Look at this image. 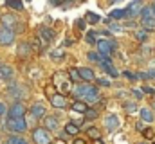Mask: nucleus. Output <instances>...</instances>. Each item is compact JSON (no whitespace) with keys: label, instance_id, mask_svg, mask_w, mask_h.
I'll list each match as a JSON object with an SVG mask.
<instances>
[{"label":"nucleus","instance_id":"nucleus-1","mask_svg":"<svg viewBox=\"0 0 155 144\" xmlns=\"http://www.w3.org/2000/svg\"><path fill=\"white\" fill-rule=\"evenodd\" d=\"M5 126H7V130H9L11 133H16V135L27 132V121H25L24 117H20V119H11V117H7Z\"/></svg>","mask_w":155,"mask_h":144},{"label":"nucleus","instance_id":"nucleus-2","mask_svg":"<svg viewBox=\"0 0 155 144\" xmlns=\"http://www.w3.org/2000/svg\"><path fill=\"white\" fill-rule=\"evenodd\" d=\"M7 94H9L13 99H16V101H22L24 97H27V90H25V87H22V85H18V83L9 85V87H7Z\"/></svg>","mask_w":155,"mask_h":144},{"label":"nucleus","instance_id":"nucleus-3","mask_svg":"<svg viewBox=\"0 0 155 144\" xmlns=\"http://www.w3.org/2000/svg\"><path fill=\"white\" fill-rule=\"evenodd\" d=\"M72 92H74V96H76V97H81V99H85V97H88V96L96 94L97 90H96V87H92V85L85 83V85H76V87L72 88Z\"/></svg>","mask_w":155,"mask_h":144},{"label":"nucleus","instance_id":"nucleus-4","mask_svg":"<svg viewBox=\"0 0 155 144\" xmlns=\"http://www.w3.org/2000/svg\"><path fill=\"white\" fill-rule=\"evenodd\" d=\"M96 47H97V52H99V54H107V56H110V52L117 49V43L116 41H112V40H97Z\"/></svg>","mask_w":155,"mask_h":144},{"label":"nucleus","instance_id":"nucleus-5","mask_svg":"<svg viewBox=\"0 0 155 144\" xmlns=\"http://www.w3.org/2000/svg\"><path fill=\"white\" fill-rule=\"evenodd\" d=\"M33 141H35V144H51V135L45 128H35L33 130Z\"/></svg>","mask_w":155,"mask_h":144},{"label":"nucleus","instance_id":"nucleus-6","mask_svg":"<svg viewBox=\"0 0 155 144\" xmlns=\"http://www.w3.org/2000/svg\"><path fill=\"white\" fill-rule=\"evenodd\" d=\"M143 0H134V2H130L128 4V7L124 9V13H126V16L128 18H135V16H139L141 15V11H143Z\"/></svg>","mask_w":155,"mask_h":144},{"label":"nucleus","instance_id":"nucleus-7","mask_svg":"<svg viewBox=\"0 0 155 144\" xmlns=\"http://www.w3.org/2000/svg\"><path fill=\"white\" fill-rule=\"evenodd\" d=\"M24 115H25V106H24V103H20V101L13 103L11 108L7 110V117H11V119H20V117H24Z\"/></svg>","mask_w":155,"mask_h":144},{"label":"nucleus","instance_id":"nucleus-8","mask_svg":"<svg viewBox=\"0 0 155 144\" xmlns=\"http://www.w3.org/2000/svg\"><path fill=\"white\" fill-rule=\"evenodd\" d=\"M15 31H11V29H5V27H2L0 29V45L2 47H7V45H13L15 43Z\"/></svg>","mask_w":155,"mask_h":144},{"label":"nucleus","instance_id":"nucleus-9","mask_svg":"<svg viewBox=\"0 0 155 144\" xmlns=\"http://www.w3.org/2000/svg\"><path fill=\"white\" fill-rule=\"evenodd\" d=\"M54 83H56V87H58V90L61 92V94H65V92H71V81H67L65 79V76L63 74H56L54 76Z\"/></svg>","mask_w":155,"mask_h":144},{"label":"nucleus","instance_id":"nucleus-10","mask_svg":"<svg viewBox=\"0 0 155 144\" xmlns=\"http://www.w3.org/2000/svg\"><path fill=\"white\" fill-rule=\"evenodd\" d=\"M103 124H105L107 132H114V130H117V128H119V117H117L116 113H108V115L105 117Z\"/></svg>","mask_w":155,"mask_h":144},{"label":"nucleus","instance_id":"nucleus-11","mask_svg":"<svg viewBox=\"0 0 155 144\" xmlns=\"http://www.w3.org/2000/svg\"><path fill=\"white\" fill-rule=\"evenodd\" d=\"M15 76V69L7 63H0V79L2 81H11Z\"/></svg>","mask_w":155,"mask_h":144},{"label":"nucleus","instance_id":"nucleus-12","mask_svg":"<svg viewBox=\"0 0 155 144\" xmlns=\"http://www.w3.org/2000/svg\"><path fill=\"white\" fill-rule=\"evenodd\" d=\"M38 34L41 36V43H51V41L56 40V33L52 29H49V27H40Z\"/></svg>","mask_w":155,"mask_h":144},{"label":"nucleus","instance_id":"nucleus-13","mask_svg":"<svg viewBox=\"0 0 155 144\" xmlns=\"http://www.w3.org/2000/svg\"><path fill=\"white\" fill-rule=\"evenodd\" d=\"M2 24H4V27H5V29L15 31V29H16V25H18V20H16L13 15H2Z\"/></svg>","mask_w":155,"mask_h":144},{"label":"nucleus","instance_id":"nucleus-14","mask_svg":"<svg viewBox=\"0 0 155 144\" xmlns=\"http://www.w3.org/2000/svg\"><path fill=\"white\" fill-rule=\"evenodd\" d=\"M31 115H33L35 119H41V117L47 115V110H45V106H43L41 103H35V105L31 106Z\"/></svg>","mask_w":155,"mask_h":144},{"label":"nucleus","instance_id":"nucleus-15","mask_svg":"<svg viewBox=\"0 0 155 144\" xmlns=\"http://www.w3.org/2000/svg\"><path fill=\"white\" fill-rule=\"evenodd\" d=\"M51 105L54 108H65L67 106V99H65L63 94H54V96L51 97Z\"/></svg>","mask_w":155,"mask_h":144},{"label":"nucleus","instance_id":"nucleus-16","mask_svg":"<svg viewBox=\"0 0 155 144\" xmlns=\"http://www.w3.org/2000/svg\"><path fill=\"white\" fill-rule=\"evenodd\" d=\"M18 58H22V60H27L29 58V54H31V45L27 43V41H22L20 45H18Z\"/></svg>","mask_w":155,"mask_h":144},{"label":"nucleus","instance_id":"nucleus-17","mask_svg":"<svg viewBox=\"0 0 155 144\" xmlns=\"http://www.w3.org/2000/svg\"><path fill=\"white\" fill-rule=\"evenodd\" d=\"M45 130L47 132H56L58 130V119L54 115H45Z\"/></svg>","mask_w":155,"mask_h":144},{"label":"nucleus","instance_id":"nucleus-18","mask_svg":"<svg viewBox=\"0 0 155 144\" xmlns=\"http://www.w3.org/2000/svg\"><path fill=\"white\" fill-rule=\"evenodd\" d=\"M78 72H79V77L81 79H85V81H94V70L92 69H88V67H81V69H78Z\"/></svg>","mask_w":155,"mask_h":144},{"label":"nucleus","instance_id":"nucleus-19","mask_svg":"<svg viewBox=\"0 0 155 144\" xmlns=\"http://www.w3.org/2000/svg\"><path fill=\"white\" fill-rule=\"evenodd\" d=\"M139 113H141V119H143L144 123H153L155 121V115H153V112H152L150 108H141Z\"/></svg>","mask_w":155,"mask_h":144},{"label":"nucleus","instance_id":"nucleus-20","mask_svg":"<svg viewBox=\"0 0 155 144\" xmlns=\"http://www.w3.org/2000/svg\"><path fill=\"white\" fill-rule=\"evenodd\" d=\"M99 67L107 72L108 76H112V77H119V70H117L112 63H99Z\"/></svg>","mask_w":155,"mask_h":144},{"label":"nucleus","instance_id":"nucleus-21","mask_svg":"<svg viewBox=\"0 0 155 144\" xmlns=\"http://www.w3.org/2000/svg\"><path fill=\"white\" fill-rule=\"evenodd\" d=\"M150 18H155L153 7H152V5L143 7V11H141V20H150Z\"/></svg>","mask_w":155,"mask_h":144},{"label":"nucleus","instance_id":"nucleus-22","mask_svg":"<svg viewBox=\"0 0 155 144\" xmlns=\"http://www.w3.org/2000/svg\"><path fill=\"white\" fill-rule=\"evenodd\" d=\"M5 5L11 7V9H15V11H22V9H24L22 0H5Z\"/></svg>","mask_w":155,"mask_h":144},{"label":"nucleus","instance_id":"nucleus-23","mask_svg":"<svg viewBox=\"0 0 155 144\" xmlns=\"http://www.w3.org/2000/svg\"><path fill=\"white\" fill-rule=\"evenodd\" d=\"M71 108L74 110V112H79V113H85L88 108H87V105L83 103V101H74L72 105H71Z\"/></svg>","mask_w":155,"mask_h":144},{"label":"nucleus","instance_id":"nucleus-24","mask_svg":"<svg viewBox=\"0 0 155 144\" xmlns=\"http://www.w3.org/2000/svg\"><path fill=\"white\" fill-rule=\"evenodd\" d=\"M85 20H87L88 24H99L101 16H99V15H96V13H92V11H88V13L85 15Z\"/></svg>","mask_w":155,"mask_h":144},{"label":"nucleus","instance_id":"nucleus-25","mask_svg":"<svg viewBox=\"0 0 155 144\" xmlns=\"http://www.w3.org/2000/svg\"><path fill=\"white\" fill-rule=\"evenodd\" d=\"M5 144H27V141H25L24 137H20V135H11V137L5 141Z\"/></svg>","mask_w":155,"mask_h":144},{"label":"nucleus","instance_id":"nucleus-26","mask_svg":"<svg viewBox=\"0 0 155 144\" xmlns=\"http://www.w3.org/2000/svg\"><path fill=\"white\" fill-rule=\"evenodd\" d=\"M65 133H67V135H76L78 133V124L76 123H67V124H65Z\"/></svg>","mask_w":155,"mask_h":144},{"label":"nucleus","instance_id":"nucleus-27","mask_svg":"<svg viewBox=\"0 0 155 144\" xmlns=\"http://www.w3.org/2000/svg\"><path fill=\"white\" fill-rule=\"evenodd\" d=\"M87 133H88V137H92V139H101V132H99V128H96V126H90L88 130H87Z\"/></svg>","mask_w":155,"mask_h":144},{"label":"nucleus","instance_id":"nucleus-28","mask_svg":"<svg viewBox=\"0 0 155 144\" xmlns=\"http://www.w3.org/2000/svg\"><path fill=\"white\" fill-rule=\"evenodd\" d=\"M97 101H99V94H97V92H96V94H92V96H88V97H85V99H83V103H85V105H96V103H97Z\"/></svg>","mask_w":155,"mask_h":144},{"label":"nucleus","instance_id":"nucleus-29","mask_svg":"<svg viewBox=\"0 0 155 144\" xmlns=\"http://www.w3.org/2000/svg\"><path fill=\"white\" fill-rule=\"evenodd\" d=\"M123 16H126L124 9H114V11H110V18H112V20H119V18H123Z\"/></svg>","mask_w":155,"mask_h":144},{"label":"nucleus","instance_id":"nucleus-30","mask_svg":"<svg viewBox=\"0 0 155 144\" xmlns=\"http://www.w3.org/2000/svg\"><path fill=\"white\" fill-rule=\"evenodd\" d=\"M123 108H124V110H126V112H128V113H134V112H135V110H137V105H135V103H132V101H130V103H123Z\"/></svg>","mask_w":155,"mask_h":144},{"label":"nucleus","instance_id":"nucleus-31","mask_svg":"<svg viewBox=\"0 0 155 144\" xmlns=\"http://www.w3.org/2000/svg\"><path fill=\"white\" fill-rule=\"evenodd\" d=\"M87 58H88L90 61H96V63H99V60H101V54H99V52H88V54H87Z\"/></svg>","mask_w":155,"mask_h":144},{"label":"nucleus","instance_id":"nucleus-32","mask_svg":"<svg viewBox=\"0 0 155 144\" xmlns=\"http://www.w3.org/2000/svg\"><path fill=\"white\" fill-rule=\"evenodd\" d=\"M69 77L72 79V81H79L81 77H79V72H78V69H71L69 70Z\"/></svg>","mask_w":155,"mask_h":144},{"label":"nucleus","instance_id":"nucleus-33","mask_svg":"<svg viewBox=\"0 0 155 144\" xmlns=\"http://www.w3.org/2000/svg\"><path fill=\"white\" fill-rule=\"evenodd\" d=\"M83 115H85V119H96L99 113H97V110H87Z\"/></svg>","mask_w":155,"mask_h":144},{"label":"nucleus","instance_id":"nucleus-34","mask_svg":"<svg viewBox=\"0 0 155 144\" xmlns=\"http://www.w3.org/2000/svg\"><path fill=\"white\" fill-rule=\"evenodd\" d=\"M85 40H87V43H90V45H96V43H97V40H96V34H94V33L85 34Z\"/></svg>","mask_w":155,"mask_h":144},{"label":"nucleus","instance_id":"nucleus-35","mask_svg":"<svg viewBox=\"0 0 155 144\" xmlns=\"http://www.w3.org/2000/svg\"><path fill=\"white\" fill-rule=\"evenodd\" d=\"M135 38H137L139 41H146V40H148V33H146V31H137V33H135Z\"/></svg>","mask_w":155,"mask_h":144},{"label":"nucleus","instance_id":"nucleus-36","mask_svg":"<svg viewBox=\"0 0 155 144\" xmlns=\"http://www.w3.org/2000/svg\"><path fill=\"white\" fill-rule=\"evenodd\" d=\"M119 31H123V29H121V25L116 24V22H112V24L108 25V33H119Z\"/></svg>","mask_w":155,"mask_h":144},{"label":"nucleus","instance_id":"nucleus-37","mask_svg":"<svg viewBox=\"0 0 155 144\" xmlns=\"http://www.w3.org/2000/svg\"><path fill=\"white\" fill-rule=\"evenodd\" d=\"M51 58H52V60H61V58H63V51H60V49H58V51H52V52H51Z\"/></svg>","mask_w":155,"mask_h":144},{"label":"nucleus","instance_id":"nucleus-38","mask_svg":"<svg viewBox=\"0 0 155 144\" xmlns=\"http://www.w3.org/2000/svg\"><path fill=\"white\" fill-rule=\"evenodd\" d=\"M85 25H87L85 18H79V20H76V27L79 29V31H85Z\"/></svg>","mask_w":155,"mask_h":144},{"label":"nucleus","instance_id":"nucleus-39","mask_svg":"<svg viewBox=\"0 0 155 144\" xmlns=\"http://www.w3.org/2000/svg\"><path fill=\"white\" fill-rule=\"evenodd\" d=\"M144 137H146V139H153L155 132L152 130V128H144Z\"/></svg>","mask_w":155,"mask_h":144},{"label":"nucleus","instance_id":"nucleus-40","mask_svg":"<svg viewBox=\"0 0 155 144\" xmlns=\"http://www.w3.org/2000/svg\"><path fill=\"white\" fill-rule=\"evenodd\" d=\"M123 76H124L126 79H132V81H134V79H137V76H135V74H132L130 70H123Z\"/></svg>","mask_w":155,"mask_h":144},{"label":"nucleus","instance_id":"nucleus-41","mask_svg":"<svg viewBox=\"0 0 155 144\" xmlns=\"http://www.w3.org/2000/svg\"><path fill=\"white\" fill-rule=\"evenodd\" d=\"M143 92H146L150 96H155V88H152V87H143Z\"/></svg>","mask_w":155,"mask_h":144},{"label":"nucleus","instance_id":"nucleus-42","mask_svg":"<svg viewBox=\"0 0 155 144\" xmlns=\"http://www.w3.org/2000/svg\"><path fill=\"white\" fill-rule=\"evenodd\" d=\"M97 85H101V87H110V81L101 77V79H97Z\"/></svg>","mask_w":155,"mask_h":144},{"label":"nucleus","instance_id":"nucleus-43","mask_svg":"<svg viewBox=\"0 0 155 144\" xmlns=\"http://www.w3.org/2000/svg\"><path fill=\"white\" fill-rule=\"evenodd\" d=\"M135 128H137V132H144V126H143V123L139 121V123H135Z\"/></svg>","mask_w":155,"mask_h":144},{"label":"nucleus","instance_id":"nucleus-44","mask_svg":"<svg viewBox=\"0 0 155 144\" xmlns=\"http://www.w3.org/2000/svg\"><path fill=\"white\" fill-rule=\"evenodd\" d=\"M2 115H5V105L0 101V117H2Z\"/></svg>","mask_w":155,"mask_h":144},{"label":"nucleus","instance_id":"nucleus-45","mask_svg":"<svg viewBox=\"0 0 155 144\" xmlns=\"http://www.w3.org/2000/svg\"><path fill=\"white\" fill-rule=\"evenodd\" d=\"M72 43H74V40H72V38H67L63 45H65V47H69V45H72Z\"/></svg>","mask_w":155,"mask_h":144},{"label":"nucleus","instance_id":"nucleus-46","mask_svg":"<svg viewBox=\"0 0 155 144\" xmlns=\"http://www.w3.org/2000/svg\"><path fill=\"white\" fill-rule=\"evenodd\" d=\"M132 92H134V96H135L137 99H141V97H143V92H139V90H132Z\"/></svg>","mask_w":155,"mask_h":144},{"label":"nucleus","instance_id":"nucleus-47","mask_svg":"<svg viewBox=\"0 0 155 144\" xmlns=\"http://www.w3.org/2000/svg\"><path fill=\"white\" fill-rule=\"evenodd\" d=\"M128 27H130V29H134V27H135V22H132V20H130V22H126V29H128Z\"/></svg>","mask_w":155,"mask_h":144},{"label":"nucleus","instance_id":"nucleus-48","mask_svg":"<svg viewBox=\"0 0 155 144\" xmlns=\"http://www.w3.org/2000/svg\"><path fill=\"white\" fill-rule=\"evenodd\" d=\"M51 4H52V5H60V4H61V0H51Z\"/></svg>","mask_w":155,"mask_h":144},{"label":"nucleus","instance_id":"nucleus-49","mask_svg":"<svg viewBox=\"0 0 155 144\" xmlns=\"http://www.w3.org/2000/svg\"><path fill=\"white\" fill-rule=\"evenodd\" d=\"M74 144H85V141H83V139H76V141H74Z\"/></svg>","mask_w":155,"mask_h":144},{"label":"nucleus","instance_id":"nucleus-50","mask_svg":"<svg viewBox=\"0 0 155 144\" xmlns=\"http://www.w3.org/2000/svg\"><path fill=\"white\" fill-rule=\"evenodd\" d=\"M56 144H65V142H61V141H58V142H56Z\"/></svg>","mask_w":155,"mask_h":144},{"label":"nucleus","instance_id":"nucleus-51","mask_svg":"<svg viewBox=\"0 0 155 144\" xmlns=\"http://www.w3.org/2000/svg\"><path fill=\"white\" fill-rule=\"evenodd\" d=\"M152 7H153V13H155V4H153V5H152Z\"/></svg>","mask_w":155,"mask_h":144},{"label":"nucleus","instance_id":"nucleus-52","mask_svg":"<svg viewBox=\"0 0 155 144\" xmlns=\"http://www.w3.org/2000/svg\"><path fill=\"white\" fill-rule=\"evenodd\" d=\"M152 106H153V110H155V101H153V105H152Z\"/></svg>","mask_w":155,"mask_h":144},{"label":"nucleus","instance_id":"nucleus-53","mask_svg":"<svg viewBox=\"0 0 155 144\" xmlns=\"http://www.w3.org/2000/svg\"><path fill=\"white\" fill-rule=\"evenodd\" d=\"M141 144H148V142H141Z\"/></svg>","mask_w":155,"mask_h":144},{"label":"nucleus","instance_id":"nucleus-54","mask_svg":"<svg viewBox=\"0 0 155 144\" xmlns=\"http://www.w3.org/2000/svg\"><path fill=\"white\" fill-rule=\"evenodd\" d=\"M114 2H119V0H114Z\"/></svg>","mask_w":155,"mask_h":144},{"label":"nucleus","instance_id":"nucleus-55","mask_svg":"<svg viewBox=\"0 0 155 144\" xmlns=\"http://www.w3.org/2000/svg\"><path fill=\"white\" fill-rule=\"evenodd\" d=\"M27 2H29V0H27Z\"/></svg>","mask_w":155,"mask_h":144}]
</instances>
